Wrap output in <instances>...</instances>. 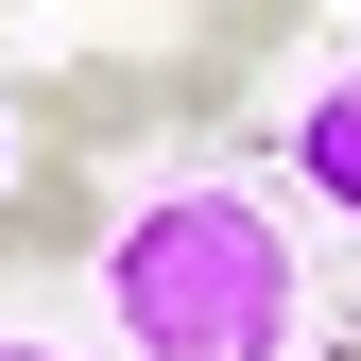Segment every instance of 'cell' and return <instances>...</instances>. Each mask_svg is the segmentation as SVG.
Masks as SVG:
<instances>
[{"label":"cell","mask_w":361,"mask_h":361,"mask_svg":"<svg viewBox=\"0 0 361 361\" xmlns=\"http://www.w3.org/2000/svg\"><path fill=\"white\" fill-rule=\"evenodd\" d=\"M104 327L138 361H310V224L224 190V172H172L104 224Z\"/></svg>","instance_id":"1"},{"label":"cell","mask_w":361,"mask_h":361,"mask_svg":"<svg viewBox=\"0 0 361 361\" xmlns=\"http://www.w3.org/2000/svg\"><path fill=\"white\" fill-rule=\"evenodd\" d=\"M293 35H310V0H190V35H172V121L224 138V121H241V86L276 69Z\"/></svg>","instance_id":"2"},{"label":"cell","mask_w":361,"mask_h":361,"mask_svg":"<svg viewBox=\"0 0 361 361\" xmlns=\"http://www.w3.org/2000/svg\"><path fill=\"white\" fill-rule=\"evenodd\" d=\"M104 224H121V207H104V172L52 138L18 190H0V293H18V276H69V258H104Z\"/></svg>","instance_id":"3"},{"label":"cell","mask_w":361,"mask_h":361,"mask_svg":"<svg viewBox=\"0 0 361 361\" xmlns=\"http://www.w3.org/2000/svg\"><path fill=\"white\" fill-rule=\"evenodd\" d=\"M18 121H52L69 155H121V138H155V121H172V69H138V52H69Z\"/></svg>","instance_id":"4"},{"label":"cell","mask_w":361,"mask_h":361,"mask_svg":"<svg viewBox=\"0 0 361 361\" xmlns=\"http://www.w3.org/2000/svg\"><path fill=\"white\" fill-rule=\"evenodd\" d=\"M293 190L327 207V224H361V69H327L293 104Z\"/></svg>","instance_id":"5"},{"label":"cell","mask_w":361,"mask_h":361,"mask_svg":"<svg viewBox=\"0 0 361 361\" xmlns=\"http://www.w3.org/2000/svg\"><path fill=\"white\" fill-rule=\"evenodd\" d=\"M18 172H35V155H18V104H0V190H18Z\"/></svg>","instance_id":"6"},{"label":"cell","mask_w":361,"mask_h":361,"mask_svg":"<svg viewBox=\"0 0 361 361\" xmlns=\"http://www.w3.org/2000/svg\"><path fill=\"white\" fill-rule=\"evenodd\" d=\"M0 361H69V344H35V327H0Z\"/></svg>","instance_id":"7"}]
</instances>
